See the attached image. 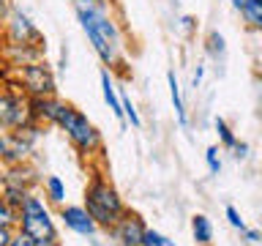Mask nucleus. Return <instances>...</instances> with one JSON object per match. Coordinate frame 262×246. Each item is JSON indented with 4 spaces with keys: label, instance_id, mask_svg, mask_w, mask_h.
Instances as JSON below:
<instances>
[{
    "label": "nucleus",
    "instance_id": "f257e3e1",
    "mask_svg": "<svg viewBox=\"0 0 262 246\" xmlns=\"http://www.w3.org/2000/svg\"><path fill=\"white\" fill-rule=\"evenodd\" d=\"M74 8H77V19L82 25V30H85L88 41L93 44L96 55L101 57V63L110 66V69H118L120 52H123V38H120L118 25L106 14V6L96 3V0H77Z\"/></svg>",
    "mask_w": 262,
    "mask_h": 246
},
{
    "label": "nucleus",
    "instance_id": "f03ea898",
    "mask_svg": "<svg viewBox=\"0 0 262 246\" xmlns=\"http://www.w3.org/2000/svg\"><path fill=\"white\" fill-rule=\"evenodd\" d=\"M30 112H33V120L47 118V120L57 123L82 153H93V151H98V145H101V134H98L96 126L77 110V107L55 101V98H33Z\"/></svg>",
    "mask_w": 262,
    "mask_h": 246
},
{
    "label": "nucleus",
    "instance_id": "7ed1b4c3",
    "mask_svg": "<svg viewBox=\"0 0 262 246\" xmlns=\"http://www.w3.org/2000/svg\"><path fill=\"white\" fill-rule=\"evenodd\" d=\"M85 208L96 219L98 227H115L120 221V216L126 213L120 194L115 192V186H110L101 175H96L85 189Z\"/></svg>",
    "mask_w": 262,
    "mask_h": 246
},
{
    "label": "nucleus",
    "instance_id": "20e7f679",
    "mask_svg": "<svg viewBox=\"0 0 262 246\" xmlns=\"http://www.w3.org/2000/svg\"><path fill=\"white\" fill-rule=\"evenodd\" d=\"M19 224L25 233H30L41 246H52L57 243V233H55V224L49 219V211L44 208V202L38 197H28L25 205L19 208Z\"/></svg>",
    "mask_w": 262,
    "mask_h": 246
},
{
    "label": "nucleus",
    "instance_id": "39448f33",
    "mask_svg": "<svg viewBox=\"0 0 262 246\" xmlns=\"http://www.w3.org/2000/svg\"><path fill=\"white\" fill-rule=\"evenodd\" d=\"M33 120L30 112V101H22L14 93H3L0 96V126L3 129H22Z\"/></svg>",
    "mask_w": 262,
    "mask_h": 246
},
{
    "label": "nucleus",
    "instance_id": "423d86ee",
    "mask_svg": "<svg viewBox=\"0 0 262 246\" xmlns=\"http://www.w3.org/2000/svg\"><path fill=\"white\" fill-rule=\"evenodd\" d=\"M22 82H25V90L33 96V98H52L55 96V79L49 74L47 66L41 63H30L22 69Z\"/></svg>",
    "mask_w": 262,
    "mask_h": 246
},
{
    "label": "nucleus",
    "instance_id": "0eeeda50",
    "mask_svg": "<svg viewBox=\"0 0 262 246\" xmlns=\"http://www.w3.org/2000/svg\"><path fill=\"white\" fill-rule=\"evenodd\" d=\"M145 221L137 216V213H123L120 221L112 227L115 233V241H120L123 246H142V238H145Z\"/></svg>",
    "mask_w": 262,
    "mask_h": 246
},
{
    "label": "nucleus",
    "instance_id": "6e6552de",
    "mask_svg": "<svg viewBox=\"0 0 262 246\" xmlns=\"http://www.w3.org/2000/svg\"><path fill=\"white\" fill-rule=\"evenodd\" d=\"M60 219H63V224L74 230L77 235H96V219L88 213V208H82V205H66V208L60 211Z\"/></svg>",
    "mask_w": 262,
    "mask_h": 246
},
{
    "label": "nucleus",
    "instance_id": "1a4fd4ad",
    "mask_svg": "<svg viewBox=\"0 0 262 246\" xmlns=\"http://www.w3.org/2000/svg\"><path fill=\"white\" fill-rule=\"evenodd\" d=\"M30 153V142L22 134H3L0 137V161L8 164H22V159Z\"/></svg>",
    "mask_w": 262,
    "mask_h": 246
},
{
    "label": "nucleus",
    "instance_id": "9d476101",
    "mask_svg": "<svg viewBox=\"0 0 262 246\" xmlns=\"http://www.w3.org/2000/svg\"><path fill=\"white\" fill-rule=\"evenodd\" d=\"M101 93H104V101H106V107L112 110V115L123 123V120H126V115H123V101H120L118 88H115V79H112L110 69L101 71Z\"/></svg>",
    "mask_w": 262,
    "mask_h": 246
},
{
    "label": "nucleus",
    "instance_id": "9b49d317",
    "mask_svg": "<svg viewBox=\"0 0 262 246\" xmlns=\"http://www.w3.org/2000/svg\"><path fill=\"white\" fill-rule=\"evenodd\" d=\"M167 85H169V98H172V107H175L178 123H180V126H186V123H188V115H186V101H183V93H180V85H178L175 71H167Z\"/></svg>",
    "mask_w": 262,
    "mask_h": 246
},
{
    "label": "nucleus",
    "instance_id": "f8f14e48",
    "mask_svg": "<svg viewBox=\"0 0 262 246\" xmlns=\"http://www.w3.org/2000/svg\"><path fill=\"white\" fill-rule=\"evenodd\" d=\"M191 235H194V241L200 246H210V241H213V224H210V219L205 216V213H194V216H191Z\"/></svg>",
    "mask_w": 262,
    "mask_h": 246
},
{
    "label": "nucleus",
    "instance_id": "ddd939ff",
    "mask_svg": "<svg viewBox=\"0 0 262 246\" xmlns=\"http://www.w3.org/2000/svg\"><path fill=\"white\" fill-rule=\"evenodd\" d=\"M205 52H208L216 63H224V57H227V41H224V36H221L219 30H210L208 33V38H205Z\"/></svg>",
    "mask_w": 262,
    "mask_h": 246
},
{
    "label": "nucleus",
    "instance_id": "4468645a",
    "mask_svg": "<svg viewBox=\"0 0 262 246\" xmlns=\"http://www.w3.org/2000/svg\"><path fill=\"white\" fill-rule=\"evenodd\" d=\"M11 33H14V38H16V41H25L28 36H36V28L30 25L28 16L16 11V14H14V19H11Z\"/></svg>",
    "mask_w": 262,
    "mask_h": 246
},
{
    "label": "nucleus",
    "instance_id": "2eb2a0df",
    "mask_svg": "<svg viewBox=\"0 0 262 246\" xmlns=\"http://www.w3.org/2000/svg\"><path fill=\"white\" fill-rule=\"evenodd\" d=\"M246 16V22H249V28H257L262 30V0H246V6H243V11Z\"/></svg>",
    "mask_w": 262,
    "mask_h": 246
},
{
    "label": "nucleus",
    "instance_id": "dca6fc26",
    "mask_svg": "<svg viewBox=\"0 0 262 246\" xmlns=\"http://www.w3.org/2000/svg\"><path fill=\"white\" fill-rule=\"evenodd\" d=\"M213 126H216V134H219V139H221V145L232 151V148L237 145V137L232 134V129L227 126V120H224V118H216V123H213Z\"/></svg>",
    "mask_w": 262,
    "mask_h": 246
},
{
    "label": "nucleus",
    "instance_id": "f3484780",
    "mask_svg": "<svg viewBox=\"0 0 262 246\" xmlns=\"http://www.w3.org/2000/svg\"><path fill=\"white\" fill-rule=\"evenodd\" d=\"M28 189H19V186H6V197H3V200L8 202V205H11V208L14 211H19L22 208V205H25V200H28Z\"/></svg>",
    "mask_w": 262,
    "mask_h": 246
},
{
    "label": "nucleus",
    "instance_id": "a211bd4d",
    "mask_svg": "<svg viewBox=\"0 0 262 246\" xmlns=\"http://www.w3.org/2000/svg\"><path fill=\"white\" fill-rule=\"evenodd\" d=\"M120 101H123V115H126V120H128L134 129H139V126H142V118H139L137 107H134V101H131V96L126 93V90L120 93Z\"/></svg>",
    "mask_w": 262,
    "mask_h": 246
},
{
    "label": "nucleus",
    "instance_id": "6ab92c4d",
    "mask_svg": "<svg viewBox=\"0 0 262 246\" xmlns=\"http://www.w3.org/2000/svg\"><path fill=\"white\" fill-rule=\"evenodd\" d=\"M47 192H49V200H52V202H63L66 200V186H63V180L57 175L47 178Z\"/></svg>",
    "mask_w": 262,
    "mask_h": 246
},
{
    "label": "nucleus",
    "instance_id": "aec40b11",
    "mask_svg": "<svg viewBox=\"0 0 262 246\" xmlns=\"http://www.w3.org/2000/svg\"><path fill=\"white\" fill-rule=\"evenodd\" d=\"M142 246H175V241H169L167 235H161V233H156V230L147 227L145 238H142Z\"/></svg>",
    "mask_w": 262,
    "mask_h": 246
},
{
    "label": "nucleus",
    "instance_id": "412c9836",
    "mask_svg": "<svg viewBox=\"0 0 262 246\" xmlns=\"http://www.w3.org/2000/svg\"><path fill=\"white\" fill-rule=\"evenodd\" d=\"M14 221H19V211H14L6 200H0V227H11Z\"/></svg>",
    "mask_w": 262,
    "mask_h": 246
},
{
    "label": "nucleus",
    "instance_id": "4be33fe9",
    "mask_svg": "<svg viewBox=\"0 0 262 246\" xmlns=\"http://www.w3.org/2000/svg\"><path fill=\"white\" fill-rule=\"evenodd\" d=\"M205 161H208V170L213 175H219L221 172V159H219V148H208L205 151Z\"/></svg>",
    "mask_w": 262,
    "mask_h": 246
},
{
    "label": "nucleus",
    "instance_id": "5701e85b",
    "mask_svg": "<svg viewBox=\"0 0 262 246\" xmlns=\"http://www.w3.org/2000/svg\"><path fill=\"white\" fill-rule=\"evenodd\" d=\"M227 221H229V224H232L235 230H241V233L246 230V221H243V216H241V213H237V208H235V205H227Z\"/></svg>",
    "mask_w": 262,
    "mask_h": 246
},
{
    "label": "nucleus",
    "instance_id": "b1692460",
    "mask_svg": "<svg viewBox=\"0 0 262 246\" xmlns=\"http://www.w3.org/2000/svg\"><path fill=\"white\" fill-rule=\"evenodd\" d=\"M11 246H41L36 238H33L30 233H25V230H19V233L14 235V241H11Z\"/></svg>",
    "mask_w": 262,
    "mask_h": 246
},
{
    "label": "nucleus",
    "instance_id": "393cba45",
    "mask_svg": "<svg viewBox=\"0 0 262 246\" xmlns=\"http://www.w3.org/2000/svg\"><path fill=\"white\" fill-rule=\"evenodd\" d=\"M11 241H14L11 227H0V246H11Z\"/></svg>",
    "mask_w": 262,
    "mask_h": 246
},
{
    "label": "nucleus",
    "instance_id": "a878e982",
    "mask_svg": "<svg viewBox=\"0 0 262 246\" xmlns=\"http://www.w3.org/2000/svg\"><path fill=\"white\" fill-rule=\"evenodd\" d=\"M243 238H246L249 243H259V241H262V233H259V230H249V227H246V230H243Z\"/></svg>",
    "mask_w": 262,
    "mask_h": 246
},
{
    "label": "nucleus",
    "instance_id": "bb28decb",
    "mask_svg": "<svg viewBox=\"0 0 262 246\" xmlns=\"http://www.w3.org/2000/svg\"><path fill=\"white\" fill-rule=\"evenodd\" d=\"M232 156H235V159H246V156H249V145H246V142H237V145L232 148Z\"/></svg>",
    "mask_w": 262,
    "mask_h": 246
},
{
    "label": "nucleus",
    "instance_id": "cd10ccee",
    "mask_svg": "<svg viewBox=\"0 0 262 246\" xmlns=\"http://www.w3.org/2000/svg\"><path fill=\"white\" fill-rule=\"evenodd\" d=\"M232 6L237 8V11H243V6H246V0H232Z\"/></svg>",
    "mask_w": 262,
    "mask_h": 246
},
{
    "label": "nucleus",
    "instance_id": "c85d7f7f",
    "mask_svg": "<svg viewBox=\"0 0 262 246\" xmlns=\"http://www.w3.org/2000/svg\"><path fill=\"white\" fill-rule=\"evenodd\" d=\"M52 246H57V243H52Z\"/></svg>",
    "mask_w": 262,
    "mask_h": 246
}]
</instances>
